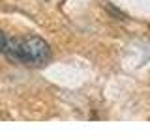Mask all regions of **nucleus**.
Here are the masks:
<instances>
[{
  "instance_id": "obj_1",
  "label": "nucleus",
  "mask_w": 150,
  "mask_h": 140,
  "mask_svg": "<svg viewBox=\"0 0 150 140\" xmlns=\"http://www.w3.org/2000/svg\"><path fill=\"white\" fill-rule=\"evenodd\" d=\"M11 62L25 64L28 67H41L49 60V45L40 37H25V39H9L6 52Z\"/></svg>"
},
{
  "instance_id": "obj_2",
  "label": "nucleus",
  "mask_w": 150,
  "mask_h": 140,
  "mask_svg": "<svg viewBox=\"0 0 150 140\" xmlns=\"http://www.w3.org/2000/svg\"><path fill=\"white\" fill-rule=\"evenodd\" d=\"M8 41H9V39L6 37V34L0 30V54L6 52V49H8Z\"/></svg>"
}]
</instances>
